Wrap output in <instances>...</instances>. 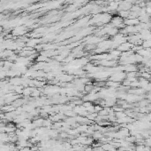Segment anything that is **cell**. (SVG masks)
<instances>
[{
	"label": "cell",
	"mask_w": 151,
	"mask_h": 151,
	"mask_svg": "<svg viewBox=\"0 0 151 151\" xmlns=\"http://www.w3.org/2000/svg\"><path fill=\"white\" fill-rule=\"evenodd\" d=\"M126 77V74H124L123 72H114L113 74H111V76L110 77V80L114 81V82H120V81H123Z\"/></svg>",
	"instance_id": "6da1fadb"
},
{
	"label": "cell",
	"mask_w": 151,
	"mask_h": 151,
	"mask_svg": "<svg viewBox=\"0 0 151 151\" xmlns=\"http://www.w3.org/2000/svg\"><path fill=\"white\" fill-rule=\"evenodd\" d=\"M103 134L101 131H94V132L92 135V138L94 139V140H97V141H99V140H100L101 138H103Z\"/></svg>",
	"instance_id": "7a4b0ae2"
},
{
	"label": "cell",
	"mask_w": 151,
	"mask_h": 151,
	"mask_svg": "<svg viewBox=\"0 0 151 151\" xmlns=\"http://www.w3.org/2000/svg\"><path fill=\"white\" fill-rule=\"evenodd\" d=\"M106 85L107 86H109L110 88H117V87H118L119 86V84L117 83V82H114V81H108L107 83H106Z\"/></svg>",
	"instance_id": "3957f363"
},
{
	"label": "cell",
	"mask_w": 151,
	"mask_h": 151,
	"mask_svg": "<svg viewBox=\"0 0 151 151\" xmlns=\"http://www.w3.org/2000/svg\"><path fill=\"white\" fill-rule=\"evenodd\" d=\"M41 94V91H39L38 89H34V91H32V93H31V96L32 97H35V98H37V97H39Z\"/></svg>",
	"instance_id": "277c9868"
},
{
	"label": "cell",
	"mask_w": 151,
	"mask_h": 151,
	"mask_svg": "<svg viewBox=\"0 0 151 151\" xmlns=\"http://www.w3.org/2000/svg\"><path fill=\"white\" fill-rule=\"evenodd\" d=\"M103 106H101L100 104L94 105V111H95V112L99 113L101 110H103Z\"/></svg>",
	"instance_id": "5b68a950"
},
{
	"label": "cell",
	"mask_w": 151,
	"mask_h": 151,
	"mask_svg": "<svg viewBox=\"0 0 151 151\" xmlns=\"http://www.w3.org/2000/svg\"><path fill=\"white\" fill-rule=\"evenodd\" d=\"M91 105H92V102L91 101H84L82 106H83L84 108H88V107H90Z\"/></svg>",
	"instance_id": "8992f818"
},
{
	"label": "cell",
	"mask_w": 151,
	"mask_h": 151,
	"mask_svg": "<svg viewBox=\"0 0 151 151\" xmlns=\"http://www.w3.org/2000/svg\"><path fill=\"white\" fill-rule=\"evenodd\" d=\"M19 151H33L32 149L30 147H25V148H22Z\"/></svg>",
	"instance_id": "52a82bcc"
}]
</instances>
